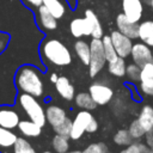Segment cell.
<instances>
[{
  "label": "cell",
  "instance_id": "obj_1",
  "mask_svg": "<svg viewBox=\"0 0 153 153\" xmlns=\"http://www.w3.org/2000/svg\"><path fill=\"white\" fill-rule=\"evenodd\" d=\"M14 82L20 92L31 94L36 98L42 97L44 93V82L41 72L33 66L25 65L18 68Z\"/></svg>",
  "mask_w": 153,
  "mask_h": 153
},
{
  "label": "cell",
  "instance_id": "obj_2",
  "mask_svg": "<svg viewBox=\"0 0 153 153\" xmlns=\"http://www.w3.org/2000/svg\"><path fill=\"white\" fill-rule=\"evenodd\" d=\"M41 55L44 61L57 67L68 66L73 60L71 50L57 38H45L41 44Z\"/></svg>",
  "mask_w": 153,
  "mask_h": 153
},
{
  "label": "cell",
  "instance_id": "obj_3",
  "mask_svg": "<svg viewBox=\"0 0 153 153\" xmlns=\"http://www.w3.org/2000/svg\"><path fill=\"white\" fill-rule=\"evenodd\" d=\"M98 130V122L90 110H80L72 121L69 133L71 140H79L85 133H96Z\"/></svg>",
  "mask_w": 153,
  "mask_h": 153
},
{
  "label": "cell",
  "instance_id": "obj_4",
  "mask_svg": "<svg viewBox=\"0 0 153 153\" xmlns=\"http://www.w3.org/2000/svg\"><path fill=\"white\" fill-rule=\"evenodd\" d=\"M17 100H18L20 108L24 110V112L29 117V120L36 122L41 127H44V124L47 123L45 109H43V106L37 100L36 97L22 92L20 94H18Z\"/></svg>",
  "mask_w": 153,
  "mask_h": 153
},
{
  "label": "cell",
  "instance_id": "obj_5",
  "mask_svg": "<svg viewBox=\"0 0 153 153\" xmlns=\"http://www.w3.org/2000/svg\"><path fill=\"white\" fill-rule=\"evenodd\" d=\"M90 49H91V55H90L88 72H90V76L94 78L104 68L106 63L102 38H92V41L90 42Z\"/></svg>",
  "mask_w": 153,
  "mask_h": 153
},
{
  "label": "cell",
  "instance_id": "obj_6",
  "mask_svg": "<svg viewBox=\"0 0 153 153\" xmlns=\"http://www.w3.org/2000/svg\"><path fill=\"white\" fill-rule=\"evenodd\" d=\"M88 93L97 105H105L110 103L114 97V90L109 85L100 81L93 82L88 88Z\"/></svg>",
  "mask_w": 153,
  "mask_h": 153
},
{
  "label": "cell",
  "instance_id": "obj_7",
  "mask_svg": "<svg viewBox=\"0 0 153 153\" xmlns=\"http://www.w3.org/2000/svg\"><path fill=\"white\" fill-rule=\"evenodd\" d=\"M110 38H111V42H112L114 48L118 56L124 59L130 55V51L133 48V42L129 37H127L126 35H123L118 30H116V31L111 32Z\"/></svg>",
  "mask_w": 153,
  "mask_h": 153
},
{
  "label": "cell",
  "instance_id": "obj_8",
  "mask_svg": "<svg viewBox=\"0 0 153 153\" xmlns=\"http://www.w3.org/2000/svg\"><path fill=\"white\" fill-rule=\"evenodd\" d=\"M130 55H131L133 62L135 65H137L139 67H142L146 63L153 62V53L149 49V47L147 44H145L143 42L133 44Z\"/></svg>",
  "mask_w": 153,
  "mask_h": 153
},
{
  "label": "cell",
  "instance_id": "obj_9",
  "mask_svg": "<svg viewBox=\"0 0 153 153\" xmlns=\"http://www.w3.org/2000/svg\"><path fill=\"white\" fill-rule=\"evenodd\" d=\"M123 14L133 23H139L143 12V2L141 0H122Z\"/></svg>",
  "mask_w": 153,
  "mask_h": 153
},
{
  "label": "cell",
  "instance_id": "obj_10",
  "mask_svg": "<svg viewBox=\"0 0 153 153\" xmlns=\"http://www.w3.org/2000/svg\"><path fill=\"white\" fill-rule=\"evenodd\" d=\"M19 121H20V117L16 109L7 105L0 106V126L1 127L12 130L18 127Z\"/></svg>",
  "mask_w": 153,
  "mask_h": 153
},
{
  "label": "cell",
  "instance_id": "obj_11",
  "mask_svg": "<svg viewBox=\"0 0 153 153\" xmlns=\"http://www.w3.org/2000/svg\"><path fill=\"white\" fill-rule=\"evenodd\" d=\"M116 26L121 33L126 35L130 39L139 37V24L130 22L123 13H121L116 17Z\"/></svg>",
  "mask_w": 153,
  "mask_h": 153
},
{
  "label": "cell",
  "instance_id": "obj_12",
  "mask_svg": "<svg viewBox=\"0 0 153 153\" xmlns=\"http://www.w3.org/2000/svg\"><path fill=\"white\" fill-rule=\"evenodd\" d=\"M69 30L73 37L80 38L82 36H91L92 29L90 25V22L84 18H74L69 24Z\"/></svg>",
  "mask_w": 153,
  "mask_h": 153
},
{
  "label": "cell",
  "instance_id": "obj_13",
  "mask_svg": "<svg viewBox=\"0 0 153 153\" xmlns=\"http://www.w3.org/2000/svg\"><path fill=\"white\" fill-rule=\"evenodd\" d=\"M66 118H67L66 110L59 105H49L45 109V120L53 128L61 124Z\"/></svg>",
  "mask_w": 153,
  "mask_h": 153
},
{
  "label": "cell",
  "instance_id": "obj_14",
  "mask_svg": "<svg viewBox=\"0 0 153 153\" xmlns=\"http://www.w3.org/2000/svg\"><path fill=\"white\" fill-rule=\"evenodd\" d=\"M57 93L66 100H73L75 97V88L67 76H59L57 81L54 84Z\"/></svg>",
  "mask_w": 153,
  "mask_h": 153
},
{
  "label": "cell",
  "instance_id": "obj_15",
  "mask_svg": "<svg viewBox=\"0 0 153 153\" xmlns=\"http://www.w3.org/2000/svg\"><path fill=\"white\" fill-rule=\"evenodd\" d=\"M37 14H38V22L39 25L48 31L55 30L57 27V19L42 5L37 8Z\"/></svg>",
  "mask_w": 153,
  "mask_h": 153
},
{
  "label": "cell",
  "instance_id": "obj_16",
  "mask_svg": "<svg viewBox=\"0 0 153 153\" xmlns=\"http://www.w3.org/2000/svg\"><path fill=\"white\" fill-rule=\"evenodd\" d=\"M17 128L25 137H37L42 133V127L31 120H20Z\"/></svg>",
  "mask_w": 153,
  "mask_h": 153
},
{
  "label": "cell",
  "instance_id": "obj_17",
  "mask_svg": "<svg viewBox=\"0 0 153 153\" xmlns=\"http://www.w3.org/2000/svg\"><path fill=\"white\" fill-rule=\"evenodd\" d=\"M139 38L148 47H153V20H145L139 24Z\"/></svg>",
  "mask_w": 153,
  "mask_h": 153
},
{
  "label": "cell",
  "instance_id": "obj_18",
  "mask_svg": "<svg viewBox=\"0 0 153 153\" xmlns=\"http://www.w3.org/2000/svg\"><path fill=\"white\" fill-rule=\"evenodd\" d=\"M85 18L90 22V25L92 29V32H91L92 38H102L104 36L103 35V27H102L100 20L97 17V14L92 10H86L85 11Z\"/></svg>",
  "mask_w": 153,
  "mask_h": 153
},
{
  "label": "cell",
  "instance_id": "obj_19",
  "mask_svg": "<svg viewBox=\"0 0 153 153\" xmlns=\"http://www.w3.org/2000/svg\"><path fill=\"white\" fill-rule=\"evenodd\" d=\"M140 88H152L153 87V62L146 63L141 67L140 73Z\"/></svg>",
  "mask_w": 153,
  "mask_h": 153
},
{
  "label": "cell",
  "instance_id": "obj_20",
  "mask_svg": "<svg viewBox=\"0 0 153 153\" xmlns=\"http://www.w3.org/2000/svg\"><path fill=\"white\" fill-rule=\"evenodd\" d=\"M74 51L76 54V56L79 57V60L88 66L90 63V55H91V49H90V43H86L82 39H79L74 43Z\"/></svg>",
  "mask_w": 153,
  "mask_h": 153
},
{
  "label": "cell",
  "instance_id": "obj_21",
  "mask_svg": "<svg viewBox=\"0 0 153 153\" xmlns=\"http://www.w3.org/2000/svg\"><path fill=\"white\" fill-rule=\"evenodd\" d=\"M74 103L78 108L82 110H93L97 106V104L94 103V100L92 99L88 92H79L78 94H75Z\"/></svg>",
  "mask_w": 153,
  "mask_h": 153
},
{
  "label": "cell",
  "instance_id": "obj_22",
  "mask_svg": "<svg viewBox=\"0 0 153 153\" xmlns=\"http://www.w3.org/2000/svg\"><path fill=\"white\" fill-rule=\"evenodd\" d=\"M137 120L146 131L152 129L153 128V106H151V105L142 106Z\"/></svg>",
  "mask_w": 153,
  "mask_h": 153
},
{
  "label": "cell",
  "instance_id": "obj_23",
  "mask_svg": "<svg viewBox=\"0 0 153 153\" xmlns=\"http://www.w3.org/2000/svg\"><path fill=\"white\" fill-rule=\"evenodd\" d=\"M126 68H127L126 61L121 56H117L115 60L108 62V71L114 76L121 78V76L126 75Z\"/></svg>",
  "mask_w": 153,
  "mask_h": 153
},
{
  "label": "cell",
  "instance_id": "obj_24",
  "mask_svg": "<svg viewBox=\"0 0 153 153\" xmlns=\"http://www.w3.org/2000/svg\"><path fill=\"white\" fill-rule=\"evenodd\" d=\"M43 6L56 18L60 19L66 13V7L60 0H43Z\"/></svg>",
  "mask_w": 153,
  "mask_h": 153
},
{
  "label": "cell",
  "instance_id": "obj_25",
  "mask_svg": "<svg viewBox=\"0 0 153 153\" xmlns=\"http://www.w3.org/2000/svg\"><path fill=\"white\" fill-rule=\"evenodd\" d=\"M17 139H18V136L13 130L6 129L0 126V147H2V148L12 147L14 145V142L17 141Z\"/></svg>",
  "mask_w": 153,
  "mask_h": 153
},
{
  "label": "cell",
  "instance_id": "obj_26",
  "mask_svg": "<svg viewBox=\"0 0 153 153\" xmlns=\"http://www.w3.org/2000/svg\"><path fill=\"white\" fill-rule=\"evenodd\" d=\"M51 145L56 153H65L69 149V136L55 134V136L53 137Z\"/></svg>",
  "mask_w": 153,
  "mask_h": 153
},
{
  "label": "cell",
  "instance_id": "obj_27",
  "mask_svg": "<svg viewBox=\"0 0 153 153\" xmlns=\"http://www.w3.org/2000/svg\"><path fill=\"white\" fill-rule=\"evenodd\" d=\"M102 43H103V49H104V54H105V57H106V62H110L112 60H115L118 55L114 48V44L111 42V38L110 36H103L102 37Z\"/></svg>",
  "mask_w": 153,
  "mask_h": 153
},
{
  "label": "cell",
  "instance_id": "obj_28",
  "mask_svg": "<svg viewBox=\"0 0 153 153\" xmlns=\"http://www.w3.org/2000/svg\"><path fill=\"white\" fill-rule=\"evenodd\" d=\"M133 140L128 129H118L114 135V142L118 146H129L133 143Z\"/></svg>",
  "mask_w": 153,
  "mask_h": 153
},
{
  "label": "cell",
  "instance_id": "obj_29",
  "mask_svg": "<svg viewBox=\"0 0 153 153\" xmlns=\"http://www.w3.org/2000/svg\"><path fill=\"white\" fill-rule=\"evenodd\" d=\"M13 153H37V152L26 139L18 137L13 145Z\"/></svg>",
  "mask_w": 153,
  "mask_h": 153
},
{
  "label": "cell",
  "instance_id": "obj_30",
  "mask_svg": "<svg viewBox=\"0 0 153 153\" xmlns=\"http://www.w3.org/2000/svg\"><path fill=\"white\" fill-rule=\"evenodd\" d=\"M128 131H129V134L131 135V137H133L134 140L145 136V133H146V130H145L143 127L140 124V122H139L137 118L134 120V121L130 123V126H129V128H128Z\"/></svg>",
  "mask_w": 153,
  "mask_h": 153
},
{
  "label": "cell",
  "instance_id": "obj_31",
  "mask_svg": "<svg viewBox=\"0 0 153 153\" xmlns=\"http://www.w3.org/2000/svg\"><path fill=\"white\" fill-rule=\"evenodd\" d=\"M120 153H151V148L145 143H130Z\"/></svg>",
  "mask_w": 153,
  "mask_h": 153
},
{
  "label": "cell",
  "instance_id": "obj_32",
  "mask_svg": "<svg viewBox=\"0 0 153 153\" xmlns=\"http://www.w3.org/2000/svg\"><path fill=\"white\" fill-rule=\"evenodd\" d=\"M140 73H141V67H139L135 63H130L126 68V75L131 81H139L140 80Z\"/></svg>",
  "mask_w": 153,
  "mask_h": 153
},
{
  "label": "cell",
  "instance_id": "obj_33",
  "mask_svg": "<svg viewBox=\"0 0 153 153\" xmlns=\"http://www.w3.org/2000/svg\"><path fill=\"white\" fill-rule=\"evenodd\" d=\"M71 128H72V121L67 117L61 124L54 127V131L55 134H60V135H65V136H69V133H71Z\"/></svg>",
  "mask_w": 153,
  "mask_h": 153
},
{
  "label": "cell",
  "instance_id": "obj_34",
  "mask_svg": "<svg viewBox=\"0 0 153 153\" xmlns=\"http://www.w3.org/2000/svg\"><path fill=\"white\" fill-rule=\"evenodd\" d=\"M108 146L103 142H96V143H91L88 145L84 151H81V153H106Z\"/></svg>",
  "mask_w": 153,
  "mask_h": 153
},
{
  "label": "cell",
  "instance_id": "obj_35",
  "mask_svg": "<svg viewBox=\"0 0 153 153\" xmlns=\"http://www.w3.org/2000/svg\"><path fill=\"white\" fill-rule=\"evenodd\" d=\"M8 43H10V35L0 31V55L6 50Z\"/></svg>",
  "mask_w": 153,
  "mask_h": 153
},
{
  "label": "cell",
  "instance_id": "obj_36",
  "mask_svg": "<svg viewBox=\"0 0 153 153\" xmlns=\"http://www.w3.org/2000/svg\"><path fill=\"white\" fill-rule=\"evenodd\" d=\"M145 140H146V145L151 149H153V128L145 133Z\"/></svg>",
  "mask_w": 153,
  "mask_h": 153
},
{
  "label": "cell",
  "instance_id": "obj_37",
  "mask_svg": "<svg viewBox=\"0 0 153 153\" xmlns=\"http://www.w3.org/2000/svg\"><path fill=\"white\" fill-rule=\"evenodd\" d=\"M23 2H24L26 6L35 7V8H38L39 6L43 5V0H23Z\"/></svg>",
  "mask_w": 153,
  "mask_h": 153
},
{
  "label": "cell",
  "instance_id": "obj_38",
  "mask_svg": "<svg viewBox=\"0 0 153 153\" xmlns=\"http://www.w3.org/2000/svg\"><path fill=\"white\" fill-rule=\"evenodd\" d=\"M141 91H142V93H145V94H147V96H152V97H153V87H152V88H142Z\"/></svg>",
  "mask_w": 153,
  "mask_h": 153
},
{
  "label": "cell",
  "instance_id": "obj_39",
  "mask_svg": "<svg viewBox=\"0 0 153 153\" xmlns=\"http://www.w3.org/2000/svg\"><path fill=\"white\" fill-rule=\"evenodd\" d=\"M57 78H59V75H57L56 73H51V74H50V81H51L53 84H55V82L57 81Z\"/></svg>",
  "mask_w": 153,
  "mask_h": 153
},
{
  "label": "cell",
  "instance_id": "obj_40",
  "mask_svg": "<svg viewBox=\"0 0 153 153\" xmlns=\"http://www.w3.org/2000/svg\"><path fill=\"white\" fill-rule=\"evenodd\" d=\"M65 153H81V151H67Z\"/></svg>",
  "mask_w": 153,
  "mask_h": 153
},
{
  "label": "cell",
  "instance_id": "obj_41",
  "mask_svg": "<svg viewBox=\"0 0 153 153\" xmlns=\"http://www.w3.org/2000/svg\"><path fill=\"white\" fill-rule=\"evenodd\" d=\"M142 2H145V4H151V0H141Z\"/></svg>",
  "mask_w": 153,
  "mask_h": 153
},
{
  "label": "cell",
  "instance_id": "obj_42",
  "mask_svg": "<svg viewBox=\"0 0 153 153\" xmlns=\"http://www.w3.org/2000/svg\"><path fill=\"white\" fill-rule=\"evenodd\" d=\"M151 6H152V11H153V0H151V4H149Z\"/></svg>",
  "mask_w": 153,
  "mask_h": 153
},
{
  "label": "cell",
  "instance_id": "obj_43",
  "mask_svg": "<svg viewBox=\"0 0 153 153\" xmlns=\"http://www.w3.org/2000/svg\"><path fill=\"white\" fill-rule=\"evenodd\" d=\"M43 153H51V152H49V151H45V152H43Z\"/></svg>",
  "mask_w": 153,
  "mask_h": 153
},
{
  "label": "cell",
  "instance_id": "obj_44",
  "mask_svg": "<svg viewBox=\"0 0 153 153\" xmlns=\"http://www.w3.org/2000/svg\"><path fill=\"white\" fill-rule=\"evenodd\" d=\"M106 153H111V152H110V151H108V152H106Z\"/></svg>",
  "mask_w": 153,
  "mask_h": 153
},
{
  "label": "cell",
  "instance_id": "obj_45",
  "mask_svg": "<svg viewBox=\"0 0 153 153\" xmlns=\"http://www.w3.org/2000/svg\"><path fill=\"white\" fill-rule=\"evenodd\" d=\"M151 153H153V149H151Z\"/></svg>",
  "mask_w": 153,
  "mask_h": 153
},
{
  "label": "cell",
  "instance_id": "obj_46",
  "mask_svg": "<svg viewBox=\"0 0 153 153\" xmlns=\"http://www.w3.org/2000/svg\"><path fill=\"white\" fill-rule=\"evenodd\" d=\"M152 53H153V50H152Z\"/></svg>",
  "mask_w": 153,
  "mask_h": 153
}]
</instances>
